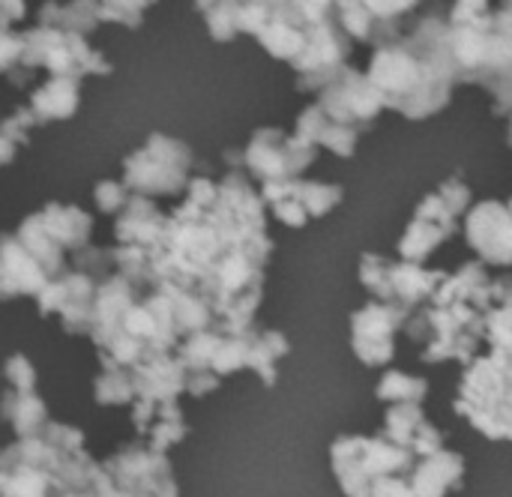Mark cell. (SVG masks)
Segmentation results:
<instances>
[{"label": "cell", "instance_id": "obj_9", "mask_svg": "<svg viewBox=\"0 0 512 497\" xmlns=\"http://www.w3.org/2000/svg\"><path fill=\"white\" fill-rule=\"evenodd\" d=\"M96 279L78 270H63L57 279H51L33 300L42 318L57 315L63 333L69 336H87L90 327V312H93V297H96Z\"/></svg>", "mask_w": 512, "mask_h": 497}, {"label": "cell", "instance_id": "obj_33", "mask_svg": "<svg viewBox=\"0 0 512 497\" xmlns=\"http://www.w3.org/2000/svg\"><path fill=\"white\" fill-rule=\"evenodd\" d=\"M438 195H441V201L459 216V213H465V207H468V201H471V189L459 180V177H453V180H447L441 189H438Z\"/></svg>", "mask_w": 512, "mask_h": 497}, {"label": "cell", "instance_id": "obj_20", "mask_svg": "<svg viewBox=\"0 0 512 497\" xmlns=\"http://www.w3.org/2000/svg\"><path fill=\"white\" fill-rule=\"evenodd\" d=\"M0 420L12 426L18 441H24V438H39L51 417H48V405L36 390L6 387V393L0 396Z\"/></svg>", "mask_w": 512, "mask_h": 497}, {"label": "cell", "instance_id": "obj_1", "mask_svg": "<svg viewBox=\"0 0 512 497\" xmlns=\"http://www.w3.org/2000/svg\"><path fill=\"white\" fill-rule=\"evenodd\" d=\"M486 312L489 309H480L468 300H426L408 312L402 333L423 348V363L456 360L465 366L480 354Z\"/></svg>", "mask_w": 512, "mask_h": 497}, {"label": "cell", "instance_id": "obj_31", "mask_svg": "<svg viewBox=\"0 0 512 497\" xmlns=\"http://www.w3.org/2000/svg\"><path fill=\"white\" fill-rule=\"evenodd\" d=\"M366 497H414V492H411L405 474H384L369 483Z\"/></svg>", "mask_w": 512, "mask_h": 497}, {"label": "cell", "instance_id": "obj_32", "mask_svg": "<svg viewBox=\"0 0 512 497\" xmlns=\"http://www.w3.org/2000/svg\"><path fill=\"white\" fill-rule=\"evenodd\" d=\"M129 189L123 186V183H111V180H105V183H99L96 186V204H99V210L102 213H120L123 210V204L129 201Z\"/></svg>", "mask_w": 512, "mask_h": 497}, {"label": "cell", "instance_id": "obj_15", "mask_svg": "<svg viewBox=\"0 0 512 497\" xmlns=\"http://www.w3.org/2000/svg\"><path fill=\"white\" fill-rule=\"evenodd\" d=\"M129 375L135 399L147 405L177 402L186 387V369L177 354H147L129 369Z\"/></svg>", "mask_w": 512, "mask_h": 497}, {"label": "cell", "instance_id": "obj_6", "mask_svg": "<svg viewBox=\"0 0 512 497\" xmlns=\"http://www.w3.org/2000/svg\"><path fill=\"white\" fill-rule=\"evenodd\" d=\"M99 468L123 497H180L168 456L153 453L147 444H120Z\"/></svg>", "mask_w": 512, "mask_h": 497}, {"label": "cell", "instance_id": "obj_3", "mask_svg": "<svg viewBox=\"0 0 512 497\" xmlns=\"http://www.w3.org/2000/svg\"><path fill=\"white\" fill-rule=\"evenodd\" d=\"M417 456L384 435H342L330 447V465L336 483L345 497H366V489L375 477L384 474H411Z\"/></svg>", "mask_w": 512, "mask_h": 497}, {"label": "cell", "instance_id": "obj_2", "mask_svg": "<svg viewBox=\"0 0 512 497\" xmlns=\"http://www.w3.org/2000/svg\"><path fill=\"white\" fill-rule=\"evenodd\" d=\"M453 411L468 420L489 441L512 438V360L510 354L489 351L465 363Z\"/></svg>", "mask_w": 512, "mask_h": 497}, {"label": "cell", "instance_id": "obj_21", "mask_svg": "<svg viewBox=\"0 0 512 497\" xmlns=\"http://www.w3.org/2000/svg\"><path fill=\"white\" fill-rule=\"evenodd\" d=\"M42 228L48 231V237L63 249V252H75L81 246L90 243V231H93V219L69 204H48L45 210L36 213Z\"/></svg>", "mask_w": 512, "mask_h": 497}, {"label": "cell", "instance_id": "obj_28", "mask_svg": "<svg viewBox=\"0 0 512 497\" xmlns=\"http://www.w3.org/2000/svg\"><path fill=\"white\" fill-rule=\"evenodd\" d=\"M510 297L498 300L486 315H483V342H489V351L512 354V312Z\"/></svg>", "mask_w": 512, "mask_h": 497}, {"label": "cell", "instance_id": "obj_5", "mask_svg": "<svg viewBox=\"0 0 512 497\" xmlns=\"http://www.w3.org/2000/svg\"><path fill=\"white\" fill-rule=\"evenodd\" d=\"M192 153L186 144L153 135L144 150L126 159L123 186L135 195H174L186 183Z\"/></svg>", "mask_w": 512, "mask_h": 497}, {"label": "cell", "instance_id": "obj_10", "mask_svg": "<svg viewBox=\"0 0 512 497\" xmlns=\"http://www.w3.org/2000/svg\"><path fill=\"white\" fill-rule=\"evenodd\" d=\"M318 108L342 126H351L357 132H363L384 108L381 93L372 87V81L357 72V69H339V75L324 84L321 102Z\"/></svg>", "mask_w": 512, "mask_h": 497}, {"label": "cell", "instance_id": "obj_25", "mask_svg": "<svg viewBox=\"0 0 512 497\" xmlns=\"http://www.w3.org/2000/svg\"><path fill=\"white\" fill-rule=\"evenodd\" d=\"M93 399L102 408H120V405H132L135 393H132V375L126 366L108 360L105 354H99V375L93 381Z\"/></svg>", "mask_w": 512, "mask_h": 497}, {"label": "cell", "instance_id": "obj_8", "mask_svg": "<svg viewBox=\"0 0 512 497\" xmlns=\"http://www.w3.org/2000/svg\"><path fill=\"white\" fill-rule=\"evenodd\" d=\"M264 207L288 228H303L309 219L327 216L342 201V186L306 183V180H270L258 195Z\"/></svg>", "mask_w": 512, "mask_h": 497}, {"label": "cell", "instance_id": "obj_13", "mask_svg": "<svg viewBox=\"0 0 512 497\" xmlns=\"http://www.w3.org/2000/svg\"><path fill=\"white\" fill-rule=\"evenodd\" d=\"M465 237L471 249L480 255V264L507 267L512 261V225L507 204L501 201L477 204L465 219Z\"/></svg>", "mask_w": 512, "mask_h": 497}, {"label": "cell", "instance_id": "obj_29", "mask_svg": "<svg viewBox=\"0 0 512 497\" xmlns=\"http://www.w3.org/2000/svg\"><path fill=\"white\" fill-rule=\"evenodd\" d=\"M72 270L78 273H87L90 279L102 282L114 273V258H111V249H96V246H81L72 252Z\"/></svg>", "mask_w": 512, "mask_h": 497}, {"label": "cell", "instance_id": "obj_14", "mask_svg": "<svg viewBox=\"0 0 512 497\" xmlns=\"http://www.w3.org/2000/svg\"><path fill=\"white\" fill-rule=\"evenodd\" d=\"M138 297H141V288L132 285L129 279H123L120 273H111L108 279H102L96 285L90 327H87V336L96 345V351H105L120 336L123 318L138 303Z\"/></svg>", "mask_w": 512, "mask_h": 497}, {"label": "cell", "instance_id": "obj_34", "mask_svg": "<svg viewBox=\"0 0 512 497\" xmlns=\"http://www.w3.org/2000/svg\"><path fill=\"white\" fill-rule=\"evenodd\" d=\"M219 381H222V378H216L213 372H186V387H183V393L192 396V399H204V396H210V393L219 390Z\"/></svg>", "mask_w": 512, "mask_h": 497}, {"label": "cell", "instance_id": "obj_19", "mask_svg": "<svg viewBox=\"0 0 512 497\" xmlns=\"http://www.w3.org/2000/svg\"><path fill=\"white\" fill-rule=\"evenodd\" d=\"M162 231H165V216L156 210V204L147 201V195H129L114 228L117 246H141L153 252L162 240Z\"/></svg>", "mask_w": 512, "mask_h": 497}, {"label": "cell", "instance_id": "obj_11", "mask_svg": "<svg viewBox=\"0 0 512 497\" xmlns=\"http://www.w3.org/2000/svg\"><path fill=\"white\" fill-rule=\"evenodd\" d=\"M315 147L303 138H288L279 129H261L246 147V168L270 183V180H294L306 165H312Z\"/></svg>", "mask_w": 512, "mask_h": 497}, {"label": "cell", "instance_id": "obj_17", "mask_svg": "<svg viewBox=\"0 0 512 497\" xmlns=\"http://www.w3.org/2000/svg\"><path fill=\"white\" fill-rule=\"evenodd\" d=\"M48 273L42 264L18 243L15 234L0 237V303L15 297H36L48 285Z\"/></svg>", "mask_w": 512, "mask_h": 497}, {"label": "cell", "instance_id": "obj_30", "mask_svg": "<svg viewBox=\"0 0 512 497\" xmlns=\"http://www.w3.org/2000/svg\"><path fill=\"white\" fill-rule=\"evenodd\" d=\"M3 378H6V387H12V390H36V366L24 354L6 357Z\"/></svg>", "mask_w": 512, "mask_h": 497}, {"label": "cell", "instance_id": "obj_16", "mask_svg": "<svg viewBox=\"0 0 512 497\" xmlns=\"http://www.w3.org/2000/svg\"><path fill=\"white\" fill-rule=\"evenodd\" d=\"M387 441L411 450L417 459L420 456H429L435 450L444 447V432L438 426H432V420L423 414V405H414V402H399V405H387V414H384V432H381Z\"/></svg>", "mask_w": 512, "mask_h": 497}, {"label": "cell", "instance_id": "obj_26", "mask_svg": "<svg viewBox=\"0 0 512 497\" xmlns=\"http://www.w3.org/2000/svg\"><path fill=\"white\" fill-rule=\"evenodd\" d=\"M189 435V423L180 411L177 402H165V405H156L153 411V420L150 426L144 429L141 438H147L144 444L153 450V453H168L174 444H180L183 438Z\"/></svg>", "mask_w": 512, "mask_h": 497}, {"label": "cell", "instance_id": "obj_22", "mask_svg": "<svg viewBox=\"0 0 512 497\" xmlns=\"http://www.w3.org/2000/svg\"><path fill=\"white\" fill-rule=\"evenodd\" d=\"M153 288H159L165 294V300H168L177 339H186L192 333H201V330L213 327V312H210V306L195 291L180 288V285H168V282H159Z\"/></svg>", "mask_w": 512, "mask_h": 497}, {"label": "cell", "instance_id": "obj_12", "mask_svg": "<svg viewBox=\"0 0 512 497\" xmlns=\"http://www.w3.org/2000/svg\"><path fill=\"white\" fill-rule=\"evenodd\" d=\"M459 216L441 201L438 192H432L429 198H423V204L417 207L405 237L399 240V255L402 261H414L423 264L441 243H447L456 231H459Z\"/></svg>", "mask_w": 512, "mask_h": 497}, {"label": "cell", "instance_id": "obj_24", "mask_svg": "<svg viewBox=\"0 0 512 497\" xmlns=\"http://www.w3.org/2000/svg\"><path fill=\"white\" fill-rule=\"evenodd\" d=\"M291 351V342L285 333L279 330H264L255 324L252 330V342H249V369L261 378L264 387H276V378H279V369L276 363L282 357H288Z\"/></svg>", "mask_w": 512, "mask_h": 497}, {"label": "cell", "instance_id": "obj_23", "mask_svg": "<svg viewBox=\"0 0 512 497\" xmlns=\"http://www.w3.org/2000/svg\"><path fill=\"white\" fill-rule=\"evenodd\" d=\"M75 108H78V78H72V75H54L30 99V111H33L36 123L63 120V117L75 114Z\"/></svg>", "mask_w": 512, "mask_h": 497}, {"label": "cell", "instance_id": "obj_27", "mask_svg": "<svg viewBox=\"0 0 512 497\" xmlns=\"http://www.w3.org/2000/svg\"><path fill=\"white\" fill-rule=\"evenodd\" d=\"M429 396V381L402 369H387L375 387V399L384 405H399V402H414L423 405Z\"/></svg>", "mask_w": 512, "mask_h": 497}, {"label": "cell", "instance_id": "obj_4", "mask_svg": "<svg viewBox=\"0 0 512 497\" xmlns=\"http://www.w3.org/2000/svg\"><path fill=\"white\" fill-rule=\"evenodd\" d=\"M444 270H426L414 261H390L384 255H363L360 261V282L363 288L390 306H399L405 312L423 306L435 288L444 282Z\"/></svg>", "mask_w": 512, "mask_h": 497}, {"label": "cell", "instance_id": "obj_18", "mask_svg": "<svg viewBox=\"0 0 512 497\" xmlns=\"http://www.w3.org/2000/svg\"><path fill=\"white\" fill-rule=\"evenodd\" d=\"M465 483V459L456 450H435L429 456H420L408 474V486L414 497H447L462 489Z\"/></svg>", "mask_w": 512, "mask_h": 497}, {"label": "cell", "instance_id": "obj_7", "mask_svg": "<svg viewBox=\"0 0 512 497\" xmlns=\"http://www.w3.org/2000/svg\"><path fill=\"white\" fill-rule=\"evenodd\" d=\"M408 312L381 300H369L363 309L351 315V351L369 366L381 369L396 357V336L402 333Z\"/></svg>", "mask_w": 512, "mask_h": 497}]
</instances>
